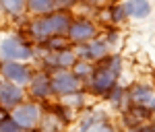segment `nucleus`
Segmentation results:
<instances>
[{
    "label": "nucleus",
    "mask_w": 155,
    "mask_h": 132,
    "mask_svg": "<svg viewBox=\"0 0 155 132\" xmlns=\"http://www.w3.org/2000/svg\"><path fill=\"white\" fill-rule=\"evenodd\" d=\"M0 74L4 76V81H8V83H15L19 85V87H23V85H29L31 81V68L23 64V62H17V60H6L0 64Z\"/></svg>",
    "instance_id": "1"
},
{
    "label": "nucleus",
    "mask_w": 155,
    "mask_h": 132,
    "mask_svg": "<svg viewBox=\"0 0 155 132\" xmlns=\"http://www.w3.org/2000/svg\"><path fill=\"white\" fill-rule=\"evenodd\" d=\"M11 118L21 128L25 130H31V128H35L39 120H41V109L37 103H19L17 108H12V114Z\"/></svg>",
    "instance_id": "2"
},
{
    "label": "nucleus",
    "mask_w": 155,
    "mask_h": 132,
    "mask_svg": "<svg viewBox=\"0 0 155 132\" xmlns=\"http://www.w3.org/2000/svg\"><path fill=\"white\" fill-rule=\"evenodd\" d=\"M50 83H52V91L58 95H71L74 91H79V79L66 68H56L54 74H50Z\"/></svg>",
    "instance_id": "3"
},
{
    "label": "nucleus",
    "mask_w": 155,
    "mask_h": 132,
    "mask_svg": "<svg viewBox=\"0 0 155 132\" xmlns=\"http://www.w3.org/2000/svg\"><path fill=\"white\" fill-rule=\"evenodd\" d=\"M0 56L4 60H17V62H23L29 60L33 56V52L25 46L21 39L17 37H6L2 43H0Z\"/></svg>",
    "instance_id": "4"
},
{
    "label": "nucleus",
    "mask_w": 155,
    "mask_h": 132,
    "mask_svg": "<svg viewBox=\"0 0 155 132\" xmlns=\"http://www.w3.org/2000/svg\"><path fill=\"white\" fill-rule=\"evenodd\" d=\"M95 25L91 23L89 19H77V21H72L71 27H68V31H66V35L71 41H77V43H87V41H91V39H95Z\"/></svg>",
    "instance_id": "5"
},
{
    "label": "nucleus",
    "mask_w": 155,
    "mask_h": 132,
    "mask_svg": "<svg viewBox=\"0 0 155 132\" xmlns=\"http://www.w3.org/2000/svg\"><path fill=\"white\" fill-rule=\"evenodd\" d=\"M89 85H91L93 93L106 95V93L112 91V87L116 85V76L107 70L106 66H97L95 70L91 72V76H89Z\"/></svg>",
    "instance_id": "6"
},
{
    "label": "nucleus",
    "mask_w": 155,
    "mask_h": 132,
    "mask_svg": "<svg viewBox=\"0 0 155 132\" xmlns=\"http://www.w3.org/2000/svg\"><path fill=\"white\" fill-rule=\"evenodd\" d=\"M25 99V91L23 87L8 81H0V105L2 108H17L19 103H23Z\"/></svg>",
    "instance_id": "7"
},
{
    "label": "nucleus",
    "mask_w": 155,
    "mask_h": 132,
    "mask_svg": "<svg viewBox=\"0 0 155 132\" xmlns=\"http://www.w3.org/2000/svg\"><path fill=\"white\" fill-rule=\"evenodd\" d=\"M29 93L35 99L50 97V93H54L52 91V83H50V74H44V72L41 74H33L31 81H29Z\"/></svg>",
    "instance_id": "8"
},
{
    "label": "nucleus",
    "mask_w": 155,
    "mask_h": 132,
    "mask_svg": "<svg viewBox=\"0 0 155 132\" xmlns=\"http://www.w3.org/2000/svg\"><path fill=\"white\" fill-rule=\"evenodd\" d=\"M46 21H48V27H50V33L52 35H66V31H68V27H71V17H68V12H48V17H46Z\"/></svg>",
    "instance_id": "9"
},
{
    "label": "nucleus",
    "mask_w": 155,
    "mask_h": 132,
    "mask_svg": "<svg viewBox=\"0 0 155 132\" xmlns=\"http://www.w3.org/2000/svg\"><path fill=\"white\" fill-rule=\"evenodd\" d=\"M130 99L134 105H143V108H153L155 103V93L151 91V87L147 85H134L130 89Z\"/></svg>",
    "instance_id": "10"
},
{
    "label": "nucleus",
    "mask_w": 155,
    "mask_h": 132,
    "mask_svg": "<svg viewBox=\"0 0 155 132\" xmlns=\"http://www.w3.org/2000/svg\"><path fill=\"white\" fill-rule=\"evenodd\" d=\"M124 11L132 19H145L151 12V2L149 0H126L124 2Z\"/></svg>",
    "instance_id": "11"
},
{
    "label": "nucleus",
    "mask_w": 155,
    "mask_h": 132,
    "mask_svg": "<svg viewBox=\"0 0 155 132\" xmlns=\"http://www.w3.org/2000/svg\"><path fill=\"white\" fill-rule=\"evenodd\" d=\"M29 31H31V35L33 39L37 41H46L52 33H50V27H48V21H46V17H41V19H35L33 23L29 25Z\"/></svg>",
    "instance_id": "12"
},
{
    "label": "nucleus",
    "mask_w": 155,
    "mask_h": 132,
    "mask_svg": "<svg viewBox=\"0 0 155 132\" xmlns=\"http://www.w3.org/2000/svg\"><path fill=\"white\" fill-rule=\"evenodd\" d=\"M87 48H89V60H104L107 56V46L104 39H91V41H87Z\"/></svg>",
    "instance_id": "13"
},
{
    "label": "nucleus",
    "mask_w": 155,
    "mask_h": 132,
    "mask_svg": "<svg viewBox=\"0 0 155 132\" xmlns=\"http://www.w3.org/2000/svg\"><path fill=\"white\" fill-rule=\"evenodd\" d=\"M54 6H56L54 0H27V8L33 14H48Z\"/></svg>",
    "instance_id": "14"
},
{
    "label": "nucleus",
    "mask_w": 155,
    "mask_h": 132,
    "mask_svg": "<svg viewBox=\"0 0 155 132\" xmlns=\"http://www.w3.org/2000/svg\"><path fill=\"white\" fill-rule=\"evenodd\" d=\"M79 60V56H77V52L74 50H60L58 52V68H72L74 64Z\"/></svg>",
    "instance_id": "15"
},
{
    "label": "nucleus",
    "mask_w": 155,
    "mask_h": 132,
    "mask_svg": "<svg viewBox=\"0 0 155 132\" xmlns=\"http://www.w3.org/2000/svg\"><path fill=\"white\" fill-rule=\"evenodd\" d=\"M25 6H27V0H0V8L6 14H12V17L23 12Z\"/></svg>",
    "instance_id": "16"
},
{
    "label": "nucleus",
    "mask_w": 155,
    "mask_h": 132,
    "mask_svg": "<svg viewBox=\"0 0 155 132\" xmlns=\"http://www.w3.org/2000/svg\"><path fill=\"white\" fill-rule=\"evenodd\" d=\"M101 66H106L114 76H118L120 72H122V60H120V56H106L101 60Z\"/></svg>",
    "instance_id": "17"
},
{
    "label": "nucleus",
    "mask_w": 155,
    "mask_h": 132,
    "mask_svg": "<svg viewBox=\"0 0 155 132\" xmlns=\"http://www.w3.org/2000/svg\"><path fill=\"white\" fill-rule=\"evenodd\" d=\"M91 72H93V68H91V64H89V60H77V64L72 66V74L81 81V79H87V76H91Z\"/></svg>",
    "instance_id": "18"
},
{
    "label": "nucleus",
    "mask_w": 155,
    "mask_h": 132,
    "mask_svg": "<svg viewBox=\"0 0 155 132\" xmlns=\"http://www.w3.org/2000/svg\"><path fill=\"white\" fill-rule=\"evenodd\" d=\"M64 103L68 105V108H81L85 103V95L83 93H79V91H74L71 95H64Z\"/></svg>",
    "instance_id": "19"
},
{
    "label": "nucleus",
    "mask_w": 155,
    "mask_h": 132,
    "mask_svg": "<svg viewBox=\"0 0 155 132\" xmlns=\"http://www.w3.org/2000/svg\"><path fill=\"white\" fill-rule=\"evenodd\" d=\"M21 130H23V128H21V126H19L17 122L12 120L11 116H8L6 120L0 122V132H21Z\"/></svg>",
    "instance_id": "20"
},
{
    "label": "nucleus",
    "mask_w": 155,
    "mask_h": 132,
    "mask_svg": "<svg viewBox=\"0 0 155 132\" xmlns=\"http://www.w3.org/2000/svg\"><path fill=\"white\" fill-rule=\"evenodd\" d=\"M126 17H128V14H126V11H124V4L112 8V23H120V21H124Z\"/></svg>",
    "instance_id": "21"
},
{
    "label": "nucleus",
    "mask_w": 155,
    "mask_h": 132,
    "mask_svg": "<svg viewBox=\"0 0 155 132\" xmlns=\"http://www.w3.org/2000/svg\"><path fill=\"white\" fill-rule=\"evenodd\" d=\"M91 132H114V130H112V128H110L107 124H95Z\"/></svg>",
    "instance_id": "22"
},
{
    "label": "nucleus",
    "mask_w": 155,
    "mask_h": 132,
    "mask_svg": "<svg viewBox=\"0 0 155 132\" xmlns=\"http://www.w3.org/2000/svg\"><path fill=\"white\" fill-rule=\"evenodd\" d=\"M54 4L64 8V6H72V4H74V0H54Z\"/></svg>",
    "instance_id": "23"
},
{
    "label": "nucleus",
    "mask_w": 155,
    "mask_h": 132,
    "mask_svg": "<svg viewBox=\"0 0 155 132\" xmlns=\"http://www.w3.org/2000/svg\"><path fill=\"white\" fill-rule=\"evenodd\" d=\"M83 2H91V4H99V2H104V0H83Z\"/></svg>",
    "instance_id": "24"
},
{
    "label": "nucleus",
    "mask_w": 155,
    "mask_h": 132,
    "mask_svg": "<svg viewBox=\"0 0 155 132\" xmlns=\"http://www.w3.org/2000/svg\"><path fill=\"white\" fill-rule=\"evenodd\" d=\"M151 109H155V103H153V108H151Z\"/></svg>",
    "instance_id": "25"
}]
</instances>
